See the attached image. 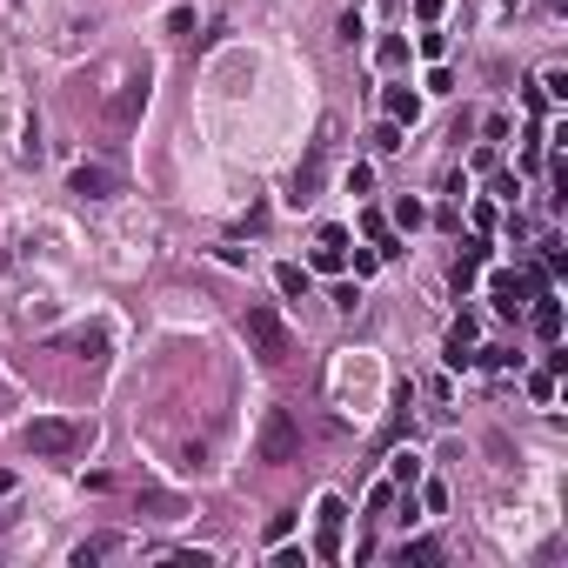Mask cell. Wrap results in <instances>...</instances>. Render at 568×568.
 <instances>
[{
  "label": "cell",
  "mask_w": 568,
  "mask_h": 568,
  "mask_svg": "<svg viewBox=\"0 0 568 568\" xmlns=\"http://www.w3.org/2000/svg\"><path fill=\"white\" fill-rule=\"evenodd\" d=\"M167 568H214V555H201V549L195 555H167Z\"/></svg>",
  "instance_id": "obj_25"
},
{
  "label": "cell",
  "mask_w": 568,
  "mask_h": 568,
  "mask_svg": "<svg viewBox=\"0 0 568 568\" xmlns=\"http://www.w3.org/2000/svg\"><path fill=\"white\" fill-rule=\"evenodd\" d=\"M0 495H14V468H0Z\"/></svg>",
  "instance_id": "obj_26"
},
{
  "label": "cell",
  "mask_w": 568,
  "mask_h": 568,
  "mask_svg": "<svg viewBox=\"0 0 568 568\" xmlns=\"http://www.w3.org/2000/svg\"><path fill=\"white\" fill-rule=\"evenodd\" d=\"M54 348H74V355H88V361H101L107 355V328H74V334H60Z\"/></svg>",
  "instance_id": "obj_12"
},
{
  "label": "cell",
  "mask_w": 568,
  "mask_h": 568,
  "mask_svg": "<svg viewBox=\"0 0 568 568\" xmlns=\"http://www.w3.org/2000/svg\"><path fill=\"white\" fill-rule=\"evenodd\" d=\"M241 328H248V348H255V355L268 361V368H281V361L295 355V328H288V321H281L274 308H261V301H255L248 314H241Z\"/></svg>",
  "instance_id": "obj_1"
},
{
  "label": "cell",
  "mask_w": 568,
  "mask_h": 568,
  "mask_svg": "<svg viewBox=\"0 0 568 568\" xmlns=\"http://www.w3.org/2000/svg\"><path fill=\"white\" fill-rule=\"evenodd\" d=\"M148 88H154L148 74H127V81L114 88V101H107V127H114V134H127V127L141 120V107H148Z\"/></svg>",
  "instance_id": "obj_6"
},
{
  "label": "cell",
  "mask_w": 568,
  "mask_h": 568,
  "mask_svg": "<svg viewBox=\"0 0 568 568\" xmlns=\"http://www.w3.org/2000/svg\"><path fill=\"white\" fill-rule=\"evenodd\" d=\"M402 562H415V568H434V562H441V549H434V541H408V549H402Z\"/></svg>",
  "instance_id": "obj_18"
},
{
  "label": "cell",
  "mask_w": 568,
  "mask_h": 568,
  "mask_svg": "<svg viewBox=\"0 0 568 568\" xmlns=\"http://www.w3.org/2000/svg\"><path fill=\"white\" fill-rule=\"evenodd\" d=\"M488 288H495V308H502V314H522V308H528V301H535V295H541V288H535V281H528V274H495V281H488Z\"/></svg>",
  "instance_id": "obj_8"
},
{
  "label": "cell",
  "mask_w": 568,
  "mask_h": 568,
  "mask_svg": "<svg viewBox=\"0 0 568 568\" xmlns=\"http://www.w3.org/2000/svg\"><path fill=\"white\" fill-rule=\"evenodd\" d=\"M528 321H535L541 342H555V334H562V301H555V288H541V295H535V314H528Z\"/></svg>",
  "instance_id": "obj_10"
},
{
  "label": "cell",
  "mask_w": 568,
  "mask_h": 568,
  "mask_svg": "<svg viewBox=\"0 0 568 568\" xmlns=\"http://www.w3.org/2000/svg\"><path fill=\"white\" fill-rule=\"evenodd\" d=\"M20 441H27L34 455H74L81 449V421H67V415H41V421H27V428H20Z\"/></svg>",
  "instance_id": "obj_3"
},
{
  "label": "cell",
  "mask_w": 568,
  "mask_h": 568,
  "mask_svg": "<svg viewBox=\"0 0 568 568\" xmlns=\"http://www.w3.org/2000/svg\"><path fill=\"white\" fill-rule=\"evenodd\" d=\"M342 528H348L342 495H321V502H314V555H321V562H334V555H342Z\"/></svg>",
  "instance_id": "obj_5"
},
{
  "label": "cell",
  "mask_w": 568,
  "mask_h": 568,
  "mask_svg": "<svg viewBox=\"0 0 568 568\" xmlns=\"http://www.w3.org/2000/svg\"><path fill=\"white\" fill-rule=\"evenodd\" d=\"M167 34H174V41H188V34H195V14H188V7H174V14H167Z\"/></svg>",
  "instance_id": "obj_21"
},
{
  "label": "cell",
  "mask_w": 568,
  "mask_h": 568,
  "mask_svg": "<svg viewBox=\"0 0 568 568\" xmlns=\"http://www.w3.org/2000/svg\"><path fill=\"white\" fill-rule=\"evenodd\" d=\"M348 188H355V195H368V188H374V167L355 161V167H348Z\"/></svg>",
  "instance_id": "obj_24"
},
{
  "label": "cell",
  "mask_w": 568,
  "mask_h": 568,
  "mask_svg": "<svg viewBox=\"0 0 568 568\" xmlns=\"http://www.w3.org/2000/svg\"><path fill=\"white\" fill-rule=\"evenodd\" d=\"M395 221H402V227H421V221H428V208H421V201H395Z\"/></svg>",
  "instance_id": "obj_19"
},
{
  "label": "cell",
  "mask_w": 568,
  "mask_h": 568,
  "mask_svg": "<svg viewBox=\"0 0 568 568\" xmlns=\"http://www.w3.org/2000/svg\"><path fill=\"white\" fill-rule=\"evenodd\" d=\"M114 549H120V535H94V541H81V549H74V568H94V562H107Z\"/></svg>",
  "instance_id": "obj_13"
},
{
  "label": "cell",
  "mask_w": 568,
  "mask_h": 568,
  "mask_svg": "<svg viewBox=\"0 0 568 568\" xmlns=\"http://www.w3.org/2000/svg\"><path fill=\"white\" fill-rule=\"evenodd\" d=\"M255 455H261L268 468H288V462L301 455V428H295V415H288V408H268V415H261Z\"/></svg>",
  "instance_id": "obj_2"
},
{
  "label": "cell",
  "mask_w": 568,
  "mask_h": 568,
  "mask_svg": "<svg viewBox=\"0 0 568 568\" xmlns=\"http://www.w3.org/2000/svg\"><path fill=\"white\" fill-rule=\"evenodd\" d=\"M328 148H334V120H321V134H314V148H308V161L295 167V188H288V201H314V188H321V167H328Z\"/></svg>",
  "instance_id": "obj_4"
},
{
  "label": "cell",
  "mask_w": 568,
  "mask_h": 568,
  "mask_svg": "<svg viewBox=\"0 0 568 568\" xmlns=\"http://www.w3.org/2000/svg\"><path fill=\"white\" fill-rule=\"evenodd\" d=\"M481 261H488V241H481V234L462 241V268H481Z\"/></svg>",
  "instance_id": "obj_22"
},
{
  "label": "cell",
  "mask_w": 568,
  "mask_h": 568,
  "mask_svg": "<svg viewBox=\"0 0 568 568\" xmlns=\"http://www.w3.org/2000/svg\"><path fill=\"white\" fill-rule=\"evenodd\" d=\"M141 509L148 515H188V502L180 495H141Z\"/></svg>",
  "instance_id": "obj_17"
},
{
  "label": "cell",
  "mask_w": 568,
  "mask_h": 568,
  "mask_svg": "<svg viewBox=\"0 0 568 568\" xmlns=\"http://www.w3.org/2000/svg\"><path fill=\"white\" fill-rule=\"evenodd\" d=\"M541 94H555V101H568V74H562V67H549V74H541Z\"/></svg>",
  "instance_id": "obj_23"
},
{
  "label": "cell",
  "mask_w": 568,
  "mask_h": 568,
  "mask_svg": "<svg viewBox=\"0 0 568 568\" xmlns=\"http://www.w3.org/2000/svg\"><path fill=\"white\" fill-rule=\"evenodd\" d=\"M402 60H408V41H402V34H388V41H381V67H402Z\"/></svg>",
  "instance_id": "obj_20"
},
{
  "label": "cell",
  "mask_w": 568,
  "mask_h": 568,
  "mask_svg": "<svg viewBox=\"0 0 568 568\" xmlns=\"http://www.w3.org/2000/svg\"><path fill=\"white\" fill-rule=\"evenodd\" d=\"M408 141H402V120H381V127H374V154H402Z\"/></svg>",
  "instance_id": "obj_16"
},
{
  "label": "cell",
  "mask_w": 568,
  "mask_h": 568,
  "mask_svg": "<svg viewBox=\"0 0 568 568\" xmlns=\"http://www.w3.org/2000/svg\"><path fill=\"white\" fill-rule=\"evenodd\" d=\"M342 261H348V234H342V227H321V241H314V268L334 274Z\"/></svg>",
  "instance_id": "obj_9"
},
{
  "label": "cell",
  "mask_w": 568,
  "mask_h": 568,
  "mask_svg": "<svg viewBox=\"0 0 568 568\" xmlns=\"http://www.w3.org/2000/svg\"><path fill=\"white\" fill-rule=\"evenodd\" d=\"M381 107H388V120H402V127H415V120H421V94L415 88H388V94H381Z\"/></svg>",
  "instance_id": "obj_11"
},
{
  "label": "cell",
  "mask_w": 568,
  "mask_h": 568,
  "mask_svg": "<svg viewBox=\"0 0 568 568\" xmlns=\"http://www.w3.org/2000/svg\"><path fill=\"white\" fill-rule=\"evenodd\" d=\"M67 188H74L81 201H114V195H120V174H114L107 161H81L74 174H67Z\"/></svg>",
  "instance_id": "obj_7"
},
{
  "label": "cell",
  "mask_w": 568,
  "mask_h": 568,
  "mask_svg": "<svg viewBox=\"0 0 568 568\" xmlns=\"http://www.w3.org/2000/svg\"><path fill=\"white\" fill-rule=\"evenodd\" d=\"M274 281H281V295H288V301H308V268L281 261V268H274Z\"/></svg>",
  "instance_id": "obj_14"
},
{
  "label": "cell",
  "mask_w": 568,
  "mask_h": 568,
  "mask_svg": "<svg viewBox=\"0 0 568 568\" xmlns=\"http://www.w3.org/2000/svg\"><path fill=\"white\" fill-rule=\"evenodd\" d=\"M415 481H421V455L402 449V455H395V488H415Z\"/></svg>",
  "instance_id": "obj_15"
}]
</instances>
